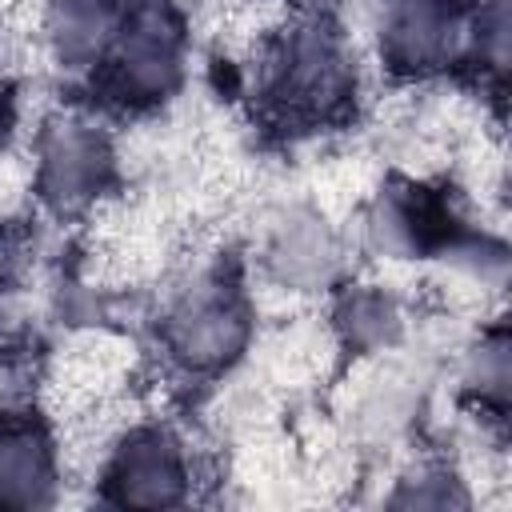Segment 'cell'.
<instances>
[{
    "mask_svg": "<svg viewBox=\"0 0 512 512\" xmlns=\"http://www.w3.org/2000/svg\"><path fill=\"white\" fill-rule=\"evenodd\" d=\"M352 84V68L340 44V32L328 20H304L272 52L268 64V88L272 96L304 116L332 112Z\"/></svg>",
    "mask_w": 512,
    "mask_h": 512,
    "instance_id": "1",
    "label": "cell"
},
{
    "mask_svg": "<svg viewBox=\"0 0 512 512\" xmlns=\"http://www.w3.org/2000/svg\"><path fill=\"white\" fill-rule=\"evenodd\" d=\"M180 24L172 20L168 8L148 4L132 20L120 24L112 48H108V68L112 84L124 100H156L164 96L176 76H180Z\"/></svg>",
    "mask_w": 512,
    "mask_h": 512,
    "instance_id": "2",
    "label": "cell"
},
{
    "mask_svg": "<svg viewBox=\"0 0 512 512\" xmlns=\"http://www.w3.org/2000/svg\"><path fill=\"white\" fill-rule=\"evenodd\" d=\"M168 348L184 368L216 372L232 364L248 344V316L240 300L224 288H196L188 292L168 316Z\"/></svg>",
    "mask_w": 512,
    "mask_h": 512,
    "instance_id": "3",
    "label": "cell"
},
{
    "mask_svg": "<svg viewBox=\"0 0 512 512\" xmlns=\"http://www.w3.org/2000/svg\"><path fill=\"white\" fill-rule=\"evenodd\" d=\"M112 172V148L92 124H52L40 140V192L56 208L88 204Z\"/></svg>",
    "mask_w": 512,
    "mask_h": 512,
    "instance_id": "4",
    "label": "cell"
},
{
    "mask_svg": "<svg viewBox=\"0 0 512 512\" xmlns=\"http://www.w3.org/2000/svg\"><path fill=\"white\" fill-rule=\"evenodd\" d=\"M184 456L164 432H136L128 436L108 468V488L116 504L132 508H168L184 500Z\"/></svg>",
    "mask_w": 512,
    "mask_h": 512,
    "instance_id": "5",
    "label": "cell"
},
{
    "mask_svg": "<svg viewBox=\"0 0 512 512\" xmlns=\"http://www.w3.org/2000/svg\"><path fill=\"white\" fill-rule=\"evenodd\" d=\"M460 20L452 0H396L384 20V48L396 68L428 72L452 60Z\"/></svg>",
    "mask_w": 512,
    "mask_h": 512,
    "instance_id": "6",
    "label": "cell"
},
{
    "mask_svg": "<svg viewBox=\"0 0 512 512\" xmlns=\"http://www.w3.org/2000/svg\"><path fill=\"white\" fill-rule=\"evenodd\" d=\"M120 32L116 0H48V40L64 64L100 60Z\"/></svg>",
    "mask_w": 512,
    "mask_h": 512,
    "instance_id": "7",
    "label": "cell"
},
{
    "mask_svg": "<svg viewBox=\"0 0 512 512\" xmlns=\"http://www.w3.org/2000/svg\"><path fill=\"white\" fill-rule=\"evenodd\" d=\"M272 272L292 284V288H316L332 276L336 268V240L324 228V220L296 212L292 220H284L272 236Z\"/></svg>",
    "mask_w": 512,
    "mask_h": 512,
    "instance_id": "8",
    "label": "cell"
},
{
    "mask_svg": "<svg viewBox=\"0 0 512 512\" xmlns=\"http://www.w3.org/2000/svg\"><path fill=\"white\" fill-rule=\"evenodd\" d=\"M52 452L48 440L32 428L0 432V504L4 508H32L52 496Z\"/></svg>",
    "mask_w": 512,
    "mask_h": 512,
    "instance_id": "9",
    "label": "cell"
},
{
    "mask_svg": "<svg viewBox=\"0 0 512 512\" xmlns=\"http://www.w3.org/2000/svg\"><path fill=\"white\" fill-rule=\"evenodd\" d=\"M336 320H340V332L348 336V344H356V348H380L400 328L396 304L384 292H352L340 304Z\"/></svg>",
    "mask_w": 512,
    "mask_h": 512,
    "instance_id": "10",
    "label": "cell"
},
{
    "mask_svg": "<svg viewBox=\"0 0 512 512\" xmlns=\"http://www.w3.org/2000/svg\"><path fill=\"white\" fill-rule=\"evenodd\" d=\"M468 380H472V388H480V400L504 404V396H508V340L504 336H492L476 348Z\"/></svg>",
    "mask_w": 512,
    "mask_h": 512,
    "instance_id": "11",
    "label": "cell"
},
{
    "mask_svg": "<svg viewBox=\"0 0 512 512\" xmlns=\"http://www.w3.org/2000/svg\"><path fill=\"white\" fill-rule=\"evenodd\" d=\"M24 396H28V372L20 364H12V360L0 356V408L12 412Z\"/></svg>",
    "mask_w": 512,
    "mask_h": 512,
    "instance_id": "12",
    "label": "cell"
},
{
    "mask_svg": "<svg viewBox=\"0 0 512 512\" xmlns=\"http://www.w3.org/2000/svg\"><path fill=\"white\" fill-rule=\"evenodd\" d=\"M4 136H8V104L0 96V148H4Z\"/></svg>",
    "mask_w": 512,
    "mask_h": 512,
    "instance_id": "13",
    "label": "cell"
}]
</instances>
